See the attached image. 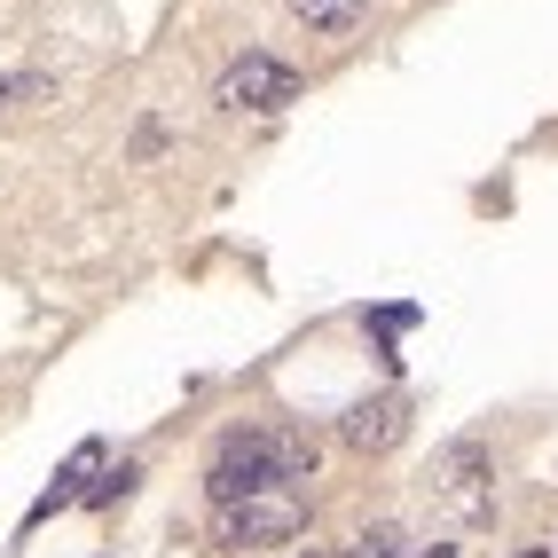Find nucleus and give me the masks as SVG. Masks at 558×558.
I'll use <instances>...</instances> for the list:
<instances>
[{"label":"nucleus","instance_id":"nucleus-4","mask_svg":"<svg viewBox=\"0 0 558 558\" xmlns=\"http://www.w3.org/2000/svg\"><path fill=\"white\" fill-rule=\"evenodd\" d=\"M401 417H409V401H401V393L354 401V409H347V440H354V449H393V440H401Z\"/></svg>","mask_w":558,"mask_h":558},{"label":"nucleus","instance_id":"nucleus-2","mask_svg":"<svg viewBox=\"0 0 558 558\" xmlns=\"http://www.w3.org/2000/svg\"><path fill=\"white\" fill-rule=\"evenodd\" d=\"M300 496H252V504H229V511H220V543H229V550H259V543H291V535H300Z\"/></svg>","mask_w":558,"mask_h":558},{"label":"nucleus","instance_id":"nucleus-1","mask_svg":"<svg viewBox=\"0 0 558 558\" xmlns=\"http://www.w3.org/2000/svg\"><path fill=\"white\" fill-rule=\"evenodd\" d=\"M205 488L213 504H252V496H276L283 488V457H276V433H220V449L205 464Z\"/></svg>","mask_w":558,"mask_h":558},{"label":"nucleus","instance_id":"nucleus-3","mask_svg":"<svg viewBox=\"0 0 558 558\" xmlns=\"http://www.w3.org/2000/svg\"><path fill=\"white\" fill-rule=\"evenodd\" d=\"M229 110H283L291 95H300V71L276 63V56H236L229 71H220V87H213Z\"/></svg>","mask_w":558,"mask_h":558},{"label":"nucleus","instance_id":"nucleus-9","mask_svg":"<svg viewBox=\"0 0 558 558\" xmlns=\"http://www.w3.org/2000/svg\"><path fill=\"white\" fill-rule=\"evenodd\" d=\"M417 558H457V543H425V550H417Z\"/></svg>","mask_w":558,"mask_h":558},{"label":"nucleus","instance_id":"nucleus-5","mask_svg":"<svg viewBox=\"0 0 558 558\" xmlns=\"http://www.w3.org/2000/svg\"><path fill=\"white\" fill-rule=\"evenodd\" d=\"M102 464V449H95V440H87V449H71V464H63V480H56V488L40 496V511H56V504H71V496H80V480ZM40 511H32V519H40Z\"/></svg>","mask_w":558,"mask_h":558},{"label":"nucleus","instance_id":"nucleus-11","mask_svg":"<svg viewBox=\"0 0 558 558\" xmlns=\"http://www.w3.org/2000/svg\"><path fill=\"white\" fill-rule=\"evenodd\" d=\"M307 558H315V550H307Z\"/></svg>","mask_w":558,"mask_h":558},{"label":"nucleus","instance_id":"nucleus-6","mask_svg":"<svg viewBox=\"0 0 558 558\" xmlns=\"http://www.w3.org/2000/svg\"><path fill=\"white\" fill-rule=\"evenodd\" d=\"M291 16L315 24V32H339V24H354V16H362V0H291Z\"/></svg>","mask_w":558,"mask_h":558},{"label":"nucleus","instance_id":"nucleus-8","mask_svg":"<svg viewBox=\"0 0 558 558\" xmlns=\"http://www.w3.org/2000/svg\"><path fill=\"white\" fill-rule=\"evenodd\" d=\"M24 87H40V80H0V102H9V95H24Z\"/></svg>","mask_w":558,"mask_h":558},{"label":"nucleus","instance_id":"nucleus-10","mask_svg":"<svg viewBox=\"0 0 558 558\" xmlns=\"http://www.w3.org/2000/svg\"><path fill=\"white\" fill-rule=\"evenodd\" d=\"M519 558H543V550H519Z\"/></svg>","mask_w":558,"mask_h":558},{"label":"nucleus","instance_id":"nucleus-7","mask_svg":"<svg viewBox=\"0 0 558 558\" xmlns=\"http://www.w3.org/2000/svg\"><path fill=\"white\" fill-rule=\"evenodd\" d=\"M354 558H401V535H393V527H369Z\"/></svg>","mask_w":558,"mask_h":558}]
</instances>
